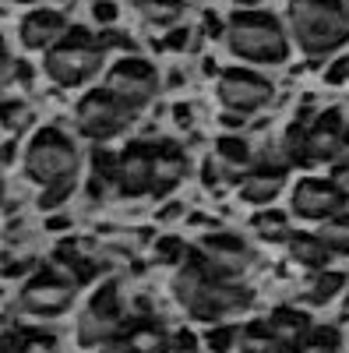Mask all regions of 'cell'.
<instances>
[{"instance_id": "6da1fadb", "label": "cell", "mask_w": 349, "mask_h": 353, "mask_svg": "<svg viewBox=\"0 0 349 353\" xmlns=\"http://www.w3.org/2000/svg\"><path fill=\"white\" fill-rule=\"evenodd\" d=\"M173 293H177L180 307L198 321L229 318L237 311H247L251 301H254V293L247 286H240L233 276H226V272L215 269V265H209V258L201 251L187 254V261L177 265Z\"/></svg>"}, {"instance_id": "7a4b0ae2", "label": "cell", "mask_w": 349, "mask_h": 353, "mask_svg": "<svg viewBox=\"0 0 349 353\" xmlns=\"http://www.w3.org/2000/svg\"><path fill=\"white\" fill-rule=\"evenodd\" d=\"M289 32L310 57L335 53L349 43L346 0H289Z\"/></svg>"}, {"instance_id": "3957f363", "label": "cell", "mask_w": 349, "mask_h": 353, "mask_svg": "<svg viewBox=\"0 0 349 353\" xmlns=\"http://www.w3.org/2000/svg\"><path fill=\"white\" fill-rule=\"evenodd\" d=\"M226 46L233 57L251 61V64H282L289 53L282 25L272 14H261V11L233 14L226 25Z\"/></svg>"}, {"instance_id": "277c9868", "label": "cell", "mask_w": 349, "mask_h": 353, "mask_svg": "<svg viewBox=\"0 0 349 353\" xmlns=\"http://www.w3.org/2000/svg\"><path fill=\"white\" fill-rule=\"evenodd\" d=\"M78 149L74 141L61 131V128H43L32 134L25 149V173L32 176L43 188H56V184H74L78 176Z\"/></svg>"}, {"instance_id": "5b68a950", "label": "cell", "mask_w": 349, "mask_h": 353, "mask_svg": "<svg viewBox=\"0 0 349 353\" xmlns=\"http://www.w3.org/2000/svg\"><path fill=\"white\" fill-rule=\"evenodd\" d=\"M103 39H96L92 32H85V28H67L61 43H53L50 53H46V74L64 85V88H74L81 85L85 78H92L103 64Z\"/></svg>"}, {"instance_id": "8992f818", "label": "cell", "mask_w": 349, "mask_h": 353, "mask_svg": "<svg viewBox=\"0 0 349 353\" xmlns=\"http://www.w3.org/2000/svg\"><path fill=\"white\" fill-rule=\"evenodd\" d=\"M134 106H127L124 99H116L109 88H99V92H89L78 106H74V124L85 138L92 141H109L116 134H124L134 121Z\"/></svg>"}, {"instance_id": "52a82bcc", "label": "cell", "mask_w": 349, "mask_h": 353, "mask_svg": "<svg viewBox=\"0 0 349 353\" xmlns=\"http://www.w3.org/2000/svg\"><path fill=\"white\" fill-rule=\"evenodd\" d=\"M124 329V307H120V290L116 283H103L96 297L78 318V343L81 346H103Z\"/></svg>"}, {"instance_id": "ba28073f", "label": "cell", "mask_w": 349, "mask_h": 353, "mask_svg": "<svg viewBox=\"0 0 349 353\" xmlns=\"http://www.w3.org/2000/svg\"><path fill=\"white\" fill-rule=\"evenodd\" d=\"M21 307L36 318H53L64 314L74 304V279L61 276L56 269H39L32 279H25L21 286Z\"/></svg>"}, {"instance_id": "9c48e42d", "label": "cell", "mask_w": 349, "mask_h": 353, "mask_svg": "<svg viewBox=\"0 0 349 353\" xmlns=\"http://www.w3.org/2000/svg\"><path fill=\"white\" fill-rule=\"evenodd\" d=\"M293 216L307 219V223H328L335 216L346 212L349 205V191L339 188L335 181H321V176H304L293 188Z\"/></svg>"}, {"instance_id": "30bf717a", "label": "cell", "mask_w": 349, "mask_h": 353, "mask_svg": "<svg viewBox=\"0 0 349 353\" xmlns=\"http://www.w3.org/2000/svg\"><path fill=\"white\" fill-rule=\"evenodd\" d=\"M106 88L116 96V99H124L127 106L141 110V106H149L159 92V74L149 61H141V57H124V61H116L106 74Z\"/></svg>"}, {"instance_id": "8fae6325", "label": "cell", "mask_w": 349, "mask_h": 353, "mask_svg": "<svg viewBox=\"0 0 349 353\" xmlns=\"http://www.w3.org/2000/svg\"><path fill=\"white\" fill-rule=\"evenodd\" d=\"M219 103L229 110V113H257L272 103V81H265L254 71H244V68H233V71H222L219 74Z\"/></svg>"}, {"instance_id": "7c38bea8", "label": "cell", "mask_w": 349, "mask_h": 353, "mask_svg": "<svg viewBox=\"0 0 349 353\" xmlns=\"http://www.w3.org/2000/svg\"><path fill=\"white\" fill-rule=\"evenodd\" d=\"M152 188H156V141H131L120 152L116 194L138 198V194H152Z\"/></svg>"}, {"instance_id": "4fadbf2b", "label": "cell", "mask_w": 349, "mask_h": 353, "mask_svg": "<svg viewBox=\"0 0 349 353\" xmlns=\"http://www.w3.org/2000/svg\"><path fill=\"white\" fill-rule=\"evenodd\" d=\"M99 353H169V336L156 318H131L113 339L99 346Z\"/></svg>"}, {"instance_id": "5bb4252c", "label": "cell", "mask_w": 349, "mask_h": 353, "mask_svg": "<svg viewBox=\"0 0 349 353\" xmlns=\"http://www.w3.org/2000/svg\"><path fill=\"white\" fill-rule=\"evenodd\" d=\"M342 134H346V121L339 110H325L317 121L307 124V159L314 163H332L342 152Z\"/></svg>"}, {"instance_id": "9a60e30c", "label": "cell", "mask_w": 349, "mask_h": 353, "mask_svg": "<svg viewBox=\"0 0 349 353\" xmlns=\"http://www.w3.org/2000/svg\"><path fill=\"white\" fill-rule=\"evenodd\" d=\"M198 251L209 258V265H215V269L226 272V276H240L251 265V251L237 233H205Z\"/></svg>"}, {"instance_id": "2e32d148", "label": "cell", "mask_w": 349, "mask_h": 353, "mask_svg": "<svg viewBox=\"0 0 349 353\" xmlns=\"http://www.w3.org/2000/svg\"><path fill=\"white\" fill-rule=\"evenodd\" d=\"M64 32H67V21H64L61 11H32L21 21L18 39H21L25 50H46L53 43H61Z\"/></svg>"}, {"instance_id": "e0dca14e", "label": "cell", "mask_w": 349, "mask_h": 353, "mask_svg": "<svg viewBox=\"0 0 349 353\" xmlns=\"http://www.w3.org/2000/svg\"><path fill=\"white\" fill-rule=\"evenodd\" d=\"M272 332L279 343V353H300L310 336V318L300 307H275L272 311Z\"/></svg>"}, {"instance_id": "ac0fdd59", "label": "cell", "mask_w": 349, "mask_h": 353, "mask_svg": "<svg viewBox=\"0 0 349 353\" xmlns=\"http://www.w3.org/2000/svg\"><path fill=\"white\" fill-rule=\"evenodd\" d=\"M187 176V156L177 141H156V198H166Z\"/></svg>"}, {"instance_id": "d6986e66", "label": "cell", "mask_w": 349, "mask_h": 353, "mask_svg": "<svg viewBox=\"0 0 349 353\" xmlns=\"http://www.w3.org/2000/svg\"><path fill=\"white\" fill-rule=\"evenodd\" d=\"M286 163L279 159V163H265V166H254L251 173H247V181L240 184V198L247 201V205H268L279 191H282V184H286Z\"/></svg>"}, {"instance_id": "ffe728a7", "label": "cell", "mask_w": 349, "mask_h": 353, "mask_svg": "<svg viewBox=\"0 0 349 353\" xmlns=\"http://www.w3.org/2000/svg\"><path fill=\"white\" fill-rule=\"evenodd\" d=\"M53 261L61 265V269H64L74 283H92V279L99 276L96 254L85 248V241H74V237H67V241H61V244L53 248Z\"/></svg>"}, {"instance_id": "44dd1931", "label": "cell", "mask_w": 349, "mask_h": 353, "mask_svg": "<svg viewBox=\"0 0 349 353\" xmlns=\"http://www.w3.org/2000/svg\"><path fill=\"white\" fill-rule=\"evenodd\" d=\"M215 163L222 166V176L244 184L247 173H251V163H254V149L237 134H222L215 141Z\"/></svg>"}, {"instance_id": "7402d4cb", "label": "cell", "mask_w": 349, "mask_h": 353, "mask_svg": "<svg viewBox=\"0 0 349 353\" xmlns=\"http://www.w3.org/2000/svg\"><path fill=\"white\" fill-rule=\"evenodd\" d=\"M289 258H293L297 265H304V269H314V272H321L332 251L328 244L321 241V233H289Z\"/></svg>"}, {"instance_id": "603a6c76", "label": "cell", "mask_w": 349, "mask_h": 353, "mask_svg": "<svg viewBox=\"0 0 349 353\" xmlns=\"http://www.w3.org/2000/svg\"><path fill=\"white\" fill-rule=\"evenodd\" d=\"M0 353H61L56 350V339L46 332H28V329H4V339H0Z\"/></svg>"}, {"instance_id": "cb8c5ba5", "label": "cell", "mask_w": 349, "mask_h": 353, "mask_svg": "<svg viewBox=\"0 0 349 353\" xmlns=\"http://www.w3.org/2000/svg\"><path fill=\"white\" fill-rule=\"evenodd\" d=\"M279 159L286 166H310V159H307V124L304 121L286 128V134L279 141Z\"/></svg>"}, {"instance_id": "d4e9b609", "label": "cell", "mask_w": 349, "mask_h": 353, "mask_svg": "<svg viewBox=\"0 0 349 353\" xmlns=\"http://www.w3.org/2000/svg\"><path fill=\"white\" fill-rule=\"evenodd\" d=\"M240 353H279V343H275V332H272V321L268 318H257L244 329L240 336Z\"/></svg>"}, {"instance_id": "484cf974", "label": "cell", "mask_w": 349, "mask_h": 353, "mask_svg": "<svg viewBox=\"0 0 349 353\" xmlns=\"http://www.w3.org/2000/svg\"><path fill=\"white\" fill-rule=\"evenodd\" d=\"M138 14L149 25L169 28L173 21L184 14V0H138Z\"/></svg>"}, {"instance_id": "4316f807", "label": "cell", "mask_w": 349, "mask_h": 353, "mask_svg": "<svg viewBox=\"0 0 349 353\" xmlns=\"http://www.w3.org/2000/svg\"><path fill=\"white\" fill-rule=\"evenodd\" d=\"M251 230L257 233L261 241H272V244H282L289 241V230H286V216L279 209H265L251 219Z\"/></svg>"}, {"instance_id": "83f0119b", "label": "cell", "mask_w": 349, "mask_h": 353, "mask_svg": "<svg viewBox=\"0 0 349 353\" xmlns=\"http://www.w3.org/2000/svg\"><path fill=\"white\" fill-rule=\"evenodd\" d=\"M342 286H346V276L342 272L321 269V272L314 276L310 290H307V304H328L332 297H339V293H342Z\"/></svg>"}, {"instance_id": "f1b7e54d", "label": "cell", "mask_w": 349, "mask_h": 353, "mask_svg": "<svg viewBox=\"0 0 349 353\" xmlns=\"http://www.w3.org/2000/svg\"><path fill=\"white\" fill-rule=\"evenodd\" d=\"M321 241L328 244L332 254H349V212H342V216H335V219L325 223Z\"/></svg>"}, {"instance_id": "f546056e", "label": "cell", "mask_w": 349, "mask_h": 353, "mask_svg": "<svg viewBox=\"0 0 349 353\" xmlns=\"http://www.w3.org/2000/svg\"><path fill=\"white\" fill-rule=\"evenodd\" d=\"M300 353H339V329H332V325L310 329V336H307Z\"/></svg>"}, {"instance_id": "4dcf8cb0", "label": "cell", "mask_w": 349, "mask_h": 353, "mask_svg": "<svg viewBox=\"0 0 349 353\" xmlns=\"http://www.w3.org/2000/svg\"><path fill=\"white\" fill-rule=\"evenodd\" d=\"M156 258L166 261V265H184L187 261V248L180 237H173V233H166V237L156 241Z\"/></svg>"}, {"instance_id": "1f68e13d", "label": "cell", "mask_w": 349, "mask_h": 353, "mask_svg": "<svg viewBox=\"0 0 349 353\" xmlns=\"http://www.w3.org/2000/svg\"><path fill=\"white\" fill-rule=\"evenodd\" d=\"M201 343H205L212 353H229L233 346H237V329H233V325H215V329L205 332Z\"/></svg>"}, {"instance_id": "d6a6232c", "label": "cell", "mask_w": 349, "mask_h": 353, "mask_svg": "<svg viewBox=\"0 0 349 353\" xmlns=\"http://www.w3.org/2000/svg\"><path fill=\"white\" fill-rule=\"evenodd\" d=\"M25 121H32L28 106H25V103H18V99H8V103H4V110H0V124H4V128L14 134V131H21V128H25Z\"/></svg>"}, {"instance_id": "836d02e7", "label": "cell", "mask_w": 349, "mask_h": 353, "mask_svg": "<svg viewBox=\"0 0 349 353\" xmlns=\"http://www.w3.org/2000/svg\"><path fill=\"white\" fill-rule=\"evenodd\" d=\"M71 191H74V184H56V188H43V198H39V209L53 212L56 205H64V201L71 198Z\"/></svg>"}, {"instance_id": "e575fe53", "label": "cell", "mask_w": 349, "mask_h": 353, "mask_svg": "<svg viewBox=\"0 0 349 353\" xmlns=\"http://www.w3.org/2000/svg\"><path fill=\"white\" fill-rule=\"evenodd\" d=\"M201 36H209V39H226V21H222L215 11H205V14H201Z\"/></svg>"}, {"instance_id": "d590c367", "label": "cell", "mask_w": 349, "mask_h": 353, "mask_svg": "<svg viewBox=\"0 0 349 353\" xmlns=\"http://www.w3.org/2000/svg\"><path fill=\"white\" fill-rule=\"evenodd\" d=\"M191 46V28H169L159 39V50H187Z\"/></svg>"}, {"instance_id": "8d00e7d4", "label": "cell", "mask_w": 349, "mask_h": 353, "mask_svg": "<svg viewBox=\"0 0 349 353\" xmlns=\"http://www.w3.org/2000/svg\"><path fill=\"white\" fill-rule=\"evenodd\" d=\"M169 350H177V353H198V336L191 329H177L169 336Z\"/></svg>"}, {"instance_id": "74e56055", "label": "cell", "mask_w": 349, "mask_h": 353, "mask_svg": "<svg viewBox=\"0 0 349 353\" xmlns=\"http://www.w3.org/2000/svg\"><path fill=\"white\" fill-rule=\"evenodd\" d=\"M116 14H120V8H116L113 0H96V4H92V18H96L99 25H113Z\"/></svg>"}, {"instance_id": "f35d334b", "label": "cell", "mask_w": 349, "mask_h": 353, "mask_svg": "<svg viewBox=\"0 0 349 353\" xmlns=\"http://www.w3.org/2000/svg\"><path fill=\"white\" fill-rule=\"evenodd\" d=\"M325 81L328 85H346L349 81V57H339V61L325 71Z\"/></svg>"}, {"instance_id": "ab89813d", "label": "cell", "mask_w": 349, "mask_h": 353, "mask_svg": "<svg viewBox=\"0 0 349 353\" xmlns=\"http://www.w3.org/2000/svg\"><path fill=\"white\" fill-rule=\"evenodd\" d=\"M103 46L106 50H134V39H127V32H113V28H106L103 32Z\"/></svg>"}, {"instance_id": "60d3db41", "label": "cell", "mask_w": 349, "mask_h": 353, "mask_svg": "<svg viewBox=\"0 0 349 353\" xmlns=\"http://www.w3.org/2000/svg\"><path fill=\"white\" fill-rule=\"evenodd\" d=\"M173 121H177V128H191L194 124V110L187 103H177L173 106Z\"/></svg>"}, {"instance_id": "b9f144b4", "label": "cell", "mask_w": 349, "mask_h": 353, "mask_svg": "<svg viewBox=\"0 0 349 353\" xmlns=\"http://www.w3.org/2000/svg\"><path fill=\"white\" fill-rule=\"evenodd\" d=\"M180 205L177 201H169V205H162V209H159V223H173V219H180Z\"/></svg>"}, {"instance_id": "7bdbcfd3", "label": "cell", "mask_w": 349, "mask_h": 353, "mask_svg": "<svg viewBox=\"0 0 349 353\" xmlns=\"http://www.w3.org/2000/svg\"><path fill=\"white\" fill-rule=\"evenodd\" d=\"M67 226H71L67 216H50V219H46V230H50V233H64Z\"/></svg>"}, {"instance_id": "ee69618b", "label": "cell", "mask_w": 349, "mask_h": 353, "mask_svg": "<svg viewBox=\"0 0 349 353\" xmlns=\"http://www.w3.org/2000/svg\"><path fill=\"white\" fill-rule=\"evenodd\" d=\"M219 124H222V128H240V124H244V117H240V113H222V117H219Z\"/></svg>"}, {"instance_id": "f6af8a7d", "label": "cell", "mask_w": 349, "mask_h": 353, "mask_svg": "<svg viewBox=\"0 0 349 353\" xmlns=\"http://www.w3.org/2000/svg\"><path fill=\"white\" fill-rule=\"evenodd\" d=\"M237 4H240V8H257L261 0H237Z\"/></svg>"}, {"instance_id": "bcb514c9", "label": "cell", "mask_w": 349, "mask_h": 353, "mask_svg": "<svg viewBox=\"0 0 349 353\" xmlns=\"http://www.w3.org/2000/svg\"><path fill=\"white\" fill-rule=\"evenodd\" d=\"M18 4H39V0H18Z\"/></svg>"}, {"instance_id": "7dc6e473", "label": "cell", "mask_w": 349, "mask_h": 353, "mask_svg": "<svg viewBox=\"0 0 349 353\" xmlns=\"http://www.w3.org/2000/svg\"><path fill=\"white\" fill-rule=\"evenodd\" d=\"M346 4H349V0H346Z\"/></svg>"}]
</instances>
